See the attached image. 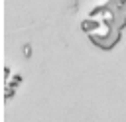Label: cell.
<instances>
[{
  "instance_id": "1",
  "label": "cell",
  "mask_w": 126,
  "mask_h": 122,
  "mask_svg": "<svg viewBox=\"0 0 126 122\" xmlns=\"http://www.w3.org/2000/svg\"><path fill=\"white\" fill-rule=\"evenodd\" d=\"M120 37H122V30H120V28H114V26H110L102 35L91 33V41H93L94 45H98L100 49H112V47L120 41Z\"/></svg>"
},
{
  "instance_id": "2",
  "label": "cell",
  "mask_w": 126,
  "mask_h": 122,
  "mask_svg": "<svg viewBox=\"0 0 126 122\" xmlns=\"http://www.w3.org/2000/svg\"><path fill=\"white\" fill-rule=\"evenodd\" d=\"M81 28H83V31H87V33H91V31H96V30L100 28V22H98V20H94V18L91 16L89 20H85V22L81 24Z\"/></svg>"
}]
</instances>
